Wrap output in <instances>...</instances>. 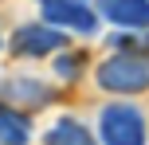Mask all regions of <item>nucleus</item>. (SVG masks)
<instances>
[{
	"label": "nucleus",
	"mask_w": 149,
	"mask_h": 145,
	"mask_svg": "<svg viewBox=\"0 0 149 145\" xmlns=\"http://www.w3.org/2000/svg\"><path fill=\"white\" fill-rule=\"evenodd\" d=\"M0 51H4V35H0Z\"/></svg>",
	"instance_id": "9b49d317"
},
{
	"label": "nucleus",
	"mask_w": 149,
	"mask_h": 145,
	"mask_svg": "<svg viewBox=\"0 0 149 145\" xmlns=\"http://www.w3.org/2000/svg\"><path fill=\"white\" fill-rule=\"evenodd\" d=\"M0 141L4 145H28L31 141V118H28V110L12 106L4 94H0Z\"/></svg>",
	"instance_id": "0eeeda50"
},
{
	"label": "nucleus",
	"mask_w": 149,
	"mask_h": 145,
	"mask_svg": "<svg viewBox=\"0 0 149 145\" xmlns=\"http://www.w3.org/2000/svg\"><path fill=\"white\" fill-rule=\"evenodd\" d=\"M67 43H71V31L55 28V24H47V20H31V24H20V28L12 31L8 51H12L16 59H47V55L67 51Z\"/></svg>",
	"instance_id": "7ed1b4c3"
},
{
	"label": "nucleus",
	"mask_w": 149,
	"mask_h": 145,
	"mask_svg": "<svg viewBox=\"0 0 149 145\" xmlns=\"http://www.w3.org/2000/svg\"><path fill=\"white\" fill-rule=\"evenodd\" d=\"M98 141L102 145H145L149 141L145 110L134 106V102H126V98L106 102L98 110Z\"/></svg>",
	"instance_id": "f03ea898"
},
{
	"label": "nucleus",
	"mask_w": 149,
	"mask_h": 145,
	"mask_svg": "<svg viewBox=\"0 0 149 145\" xmlns=\"http://www.w3.org/2000/svg\"><path fill=\"white\" fill-rule=\"evenodd\" d=\"M82 71H86V51H59L55 55V78H63V83H79Z\"/></svg>",
	"instance_id": "1a4fd4ad"
},
{
	"label": "nucleus",
	"mask_w": 149,
	"mask_h": 145,
	"mask_svg": "<svg viewBox=\"0 0 149 145\" xmlns=\"http://www.w3.org/2000/svg\"><path fill=\"white\" fill-rule=\"evenodd\" d=\"M106 43H110L114 51H130V55H149V31H122V28H114L110 35H106Z\"/></svg>",
	"instance_id": "9d476101"
},
{
	"label": "nucleus",
	"mask_w": 149,
	"mask_h": 145,
	"mask_svg": "<svg viewBox=\"0 0 149 145\" xmlns=\"http://www.w3.org/2000/svg\"><path fill=\"white\" fill-rule=\"evenodd\" d=\"M43 145H102V141H98L94 133L79 122V118L63 114V118H55L51 130L43 133Z\"/></svg>",
	"instance_id": "6e6552de"
},
{
	"label": "nucleus",
	"mask_w": 149,
	"mask_h": 145,
	"mask_svg": "<svg viewBox=\"0 0 149 145\" xmlns=\"http://www.w3.org/2000/svg\"><path fill=\"white\" fill-rule=\"evenodd\" d=\"M94 83L114 98H134V94L149 90V55H130V51H114L110 59L98 63Z\"/></svg>",
	"instance_id": "f257e3e1"
},
{
	"label": "nucleus",
	"mask_w": 149,
	"mask_h": 145,
	"mask_svg": "<svg viewBox=\"0 0 149 145\" xmlns=\"http://www.w3.org/2000/svg\"><path fill=\"white\" fill-rule=\"evenodd\" d=\"M36 4H39V16L47 24H55V28L74 31V35H98L102 16L86 0H36Z\"/></svg>",
	"instance_id": "20e7f679"
},
{
	"label": "nucleus",
	"mask_w": 149,
	"mask_h": 145,
	"mask_svg": "<svg viewBox=\"0 0 149 145\" xmlns=\"http://www.w3.org/2000/svg\"><path fill=\"white\" fill-rule=\"evenodd\" d=\"M4 94L12 106H20V110H43V106H51L55 102V86H47V83H39V78H8L4 83Z\"/></svg>",
	"instance_id": "423d86ee"
},
{
	"label": "nucleus",
	"mask_w": 149,
	"mask_h": 145,
	"mask_svg": "<svg viewBox=\"0 0 149 145\" xmlns=\"http://www.w3.org/2000/svg\"><path fill=\"white\" fill-rule=\"evenodd\" d=\"M0 145H4V141H0Z\"/></svg>",
	"instance_id": "f8f14e48"
},
{
	"label": "nucleus",
	"mask_w": 149,
	"mask_h": 145,
	"mask_svg": "<svg viewBox=\"0 0 149 145\" xmlns=\"http://www.w3.org/2000/svg\"><path fill=\"white\" fill-rule=\"evenodd\" d=\"M94 8L122 31H149V0H98Z\"/></svg>",
	"instance_id": "39448f33"
}]
</instances>
